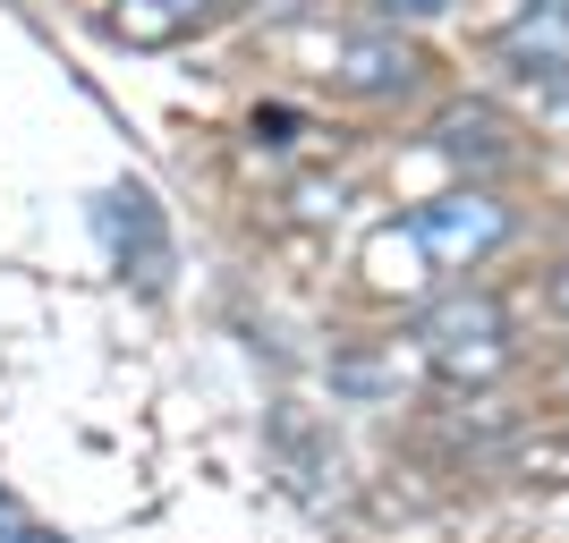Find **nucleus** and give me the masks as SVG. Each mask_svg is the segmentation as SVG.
Masks as SVG:
<instances>
[{
	"mask_svg": "<svg viewBox=\"0 0 569 543\" xmlns=\"http://www.w3.org/2000/svg\"><path fill=\"white\" fill-rule=\"evenodd\" d=\"M417 356H426L442 382H459V391L501 382V365H510V314H501V298H485V289H442V298L417 314Z\"/></svg>",
	"mask_w": 569,
	"mask_h": 543,
	"instance_id": "obj_1",
	"label": "nucleus"
},
{
	"mask_svg": "<svg viewBox=\"0 0 569 543\" xmlns=\"http://www.w3.org/2000/svg\"><path fill=\"white\" fill-rule=\"evenodd\" d=\"M408 238H417V255H426L433 272H476V263L510 238V204H501L493 188H476V179H468V188L417 204V213H408Z\"/></svg>",
	"mask_w": 569,
	"mask_h": 543,
	"instance_id": "obj_2",
	"label": "nucleus"
},
{
	"mask_svg": "<svg viewBox=\"0 0 569 543\" xmlns=\"http://www.w3.org/2000/svg\"><path fill=\"white\" fill-rule=\"evenodd\" d=\"M94 230H102V247H111V263L119 272H137V289H162L170 281V238H162V204L128 179V188H111L94 204Z\"/></svg>",
	"mask_w": 569,
	"mask_h": 543,
	"instance_id": "obj_3",
	"label": "nucleus"
},
{
	"mask_svg": "<svg viewBox=\"0 0 569 543\" xmlns=\"http://www.w3.org/2000/svg\"><path fill=\"white\" fill-rule=\"evenodd\" d=\"M332 86L357 102H400L426 86V51L408 43V34H391V26H375V34H349L332 60Z\"/></svg>",
	"mask_w": 569,
	"mask_h": 543,
	"instance_id": "obj_4",
	"label": "nucleus"
},
{
	"mask_svg": "<svg viewBox=\"0 0 569 543\" xmlns=\"http://www.w3.org/2000/svg\"><path fill=\"white\" fill-rule=\"evenodd\" d=\"M433 153H442V162H459L468 179H485V170H510V162H519L510 119H501L493 102H451V111L433 119Z\"/></svg>",
	"mask_w": 569,
	"mask_h": 543,
	"instance_id": "obj_5",
	"label": "nucleus"
},
{
	"mask_svg": "<svg viewBox=\"0 0 569 543\" xmlns=\"http://www.w3.org/2000/svg\"><path fill=\"white\" fill-rule=\"evenodd\" d=\"M501 60L519 77H569V0H527L501 26Z\"/></svg>",
	"mask_w": 569,
	"mask_h": 543,
	"instance_id": "obj_6",
	"label": "nucleus"
},
{
	"mask_svg": "<svg viewBox=\"0 0 569 543\" xmlns=\"http://www.w3.org/2000/svg\"><path fill=\"white\" fill-rule=\"evenodd\" d=\"M213 18V0H119L111 9V34L119 43H179V34H196V26Z\"/></svg>",
	"mask_w": 569,
	"mask_h": 543,
	"instance_id": "obj_7",
	"label": "nucleus"
},
{
	"mask_svg": "<svg viewBox=\"0 0 569 543\" xmlns=\"http://www.w3.org/2000/svg\"><path fill=\"white\" fill-rule=\"evenodd\" d=\"M451 0H375V18H391V26H426V18H442Z\"/></svg>",
	"mask_w": 569,
	"mask_h": 543,
	"instance_id": "obj_8",
	"label": "nucleus"
},
{
	"mask_svg": "<svg viewBox=\"0 0 569 543\" xmlns=\"http://www.w3.org/2000/svg\"><path fill=\"white\" fill-rule=\"evenodd\" d=\"M26 535H34V510H26V501L0 484V543H26Z\"/></svg>",
	"mask_w": 569,
	"mask_h": 543,
	"instance_id": "obj_9",
	"label": "nucleus"
},
{
	"mask_svg": "<svg viewBox=\"0 0 569 543\" xmlns=\"http://www.w3.org/2000/svg\"><path fill=\"white\" fill-rule=\"evenodd\" d=\"M289 128H298L289 111H256V137H263V144H289Z\"/></svg>",
	"mask_w": 569,
	"mask_h": 543,
	"instance_id": "obj_10",
	"label": "nucleus"
},
{
	"mask_svg": "<svg viewBox=\"0 0 569 543\" xmlns=\"http://www.w3.org/2000/svg\"><path fill=\"white\" fill-rule=\"evenodd\" d=\"M552 306L569 314V263H561V272H552Z\"/></svg>",
	"mask_w": 569,
	"mask_h": 543,
	"instance_id": "obj_11",
	"label": "nucleus"
},
{
	"mask_svg": "<svg viewBox=\"0 0 569 543\" xmlns=\"http://www.w3.org/2000/svg\"><path fill=\"white\" fill-rule=\"evenodd\" d=\"M26 543H69V535H60V526H43V519H34V535H26Z\"/></svg>",
	"mask_w": 569,
	"mask_h": 543,
	"instance_id": "obj_12",
	"label": "nucleus"
}]
</instances>
